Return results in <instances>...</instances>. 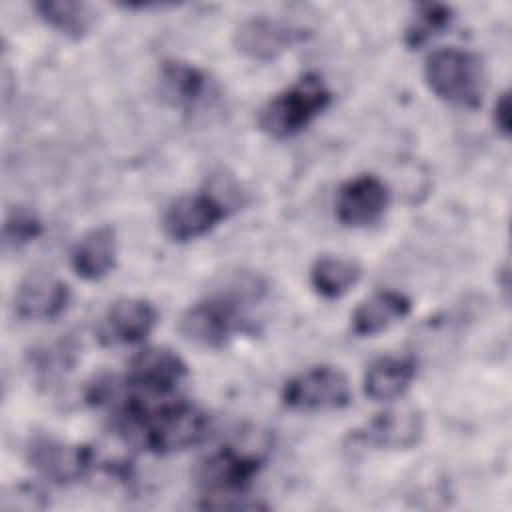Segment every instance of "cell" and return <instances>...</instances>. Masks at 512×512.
I'll return each mask as SVG.
<instances>
[{
    "instance_id": "obj_23",
    "label": "cell",
    "mask_w": 512,
    "mask_h": 512,
    "mask_svg": "<svg viewBox=\"0 0 512 512\" xmlns=\"http://www.w3.org/2000/svg\"><path fill=\"white\" fill-rule=\"evenodd\" d=\"M48 500L46 494L28 482H20L10 486L4 496L0 498V508L2 510H38L46 508Z\"/></svg>"
},
{
    "instance_id": "obj_18",
    "label": "cell",
    "mask_w": 512,
    "mask_h": 512,
    "mask_svg": "<svg viewBox=\"0 0 512 512\" xmlns=\"http://www.w3.org/2000/svg\"><path fill=\"white\" fill-rule=\"evenodd\" d=\"M416 376V360L410 356H382L364 374V394L374 402L400 398Z\"/></svg>"
},
{
    "instance_id": "obj_19",
    "label": "cell",
    "mask_w": 512,
    "mask_h": 512,
    "mask_svg": "<svg viewBox=\"0 0 512 512\" xmlns=\"http://www.w3.org/2000/svg\"><path fill=\"white\" fill-rule=\"evenodd\" d=\"M36 14L56 32L70 40H82L96 22L94 10L86 2L76 0H40L34 2Z\"/></svg>"
},
{
    "instance_id": "obj_4",
    "label": "cell",
    "mask_w": 512,
    "mask_h": 512,
    "mask_svg": "<svg viewBox=\"0 0 512 512\" xmlns=\"http://www.w3.org/2000/svg\"><path fill=\"white\" fill-rule=\"evenodd\" d=\"M424 82L442 102L474 110L486 92V68L470 50L438 48L424 62Z\"/></svg>"
},
{
    "instance_id": "obj_22",
    "label": "cell",
    "mask_w": 512,
    "mask_h": 512,
    "mask_svg": "<svg viewBox=\"0 0 512 512\" xmlns=\"http://www.w3.org/2000/svg\"><path fill=\"white\" fill-rule=\"evenodd\" d=\"M4 244L12 248H22L34 242L42 234V220L30 208L16 206L4 218Z\"/></svg>"
},
{
    "instance_id": "obj_7",
    "label": "cell",
    "mask_w": 512,
    "mask_h": 512,
    "mask_svg": "<svg viewBox=\"0 0 512 512\" xmlns=\"http://www.w3.org/2000/svg\"><path fill=\"white\" fill-rule=\"evenodd\" d=\"M310 30L268 16H254L242 20L232 36L234 48L256 62H270L284 52L306 42Z\"/></svg>"
},
{
    "instance_id": "obj_9",
    "label": "cell",
    "mask_w": 512,
    "mask_h": 512,
    "mask_svg": "<svg viewBox=\"0 0 512 512\" xmlns=\"http://www.w3.org/2000/svg\"><path fill=\"white\" fill-rule=\"evenodd\" d=\"M186 362L170 348H144L128 364L124 390L144 396L176 394L178 384L186 378Z\"/></svg>"
},
{
    "instance_id": "obj_12",
    "label": "cell",
    "mask_w": 512,
    "mask_h": 512,
    "mask_svg": "<svg viewBox=\"0 0 512 512\" xmlns=\"http://www.w3.org/2000/svg\"><path fill=\"white\" fill-rule=\"evenodd\" d=\"M158 312L150 300L120 298L104 312L96 326V338L102 346H120L142 342L154 330Z\"/></svg>"
},
{
    "instance_id": "obj_21",
    "label": "cell",
    "mask_w": 512,
    "mask_h": 512,
    "mask_svg": "<svg viewBox=\"0 0 512 512\" xmlns=\"http://www.w3.org/2000/svg\"><path fill=\"white\" fill-rule=\"evenodd\" d=\"M452 20H454V10L448 4H440V2L418 4L404 28V44L410 50H418L424 44H428L432 38L446 32Z\"/></svg>"
},
{
    "instance_id": "obj_8",
    "label": "cell",
    "mask_w": 512,
    "mask_h": 512,
    "mask_svg": "<svg viewBox=\"0 0 512 512\" xmlns=\"http://www.w3.org/2000/svg\"><path fill=\"white\" fill-rule=\"evenodd\" d=\"M228 212V204L214 192L186 194L166 208L162 230L172 242H190L214 230Z\"/></svg>"
},
{
    "instance_id": "obj_3",
    "label": "cell",
    "mask_w": 512,
    "mask_h": 512,
    "mask_svg": "<svg viewBox=\"0 0 512 512\" xmlns=\"http://www.w3.org/2000/svg\"><path fill=\"white\" fill-rule=\"evenodd\" d=\"M262 286L256 278H250L248 284H242L240 290H224L210 294L192 306H188L180 320L178 332L184 340L202 346V348H220L236 334L246 328L244 300L254 298Z\"/></svg>"
},
{
    "instance_id": "obj_6",
    "label": "cell",
    "mask_w": 512,
    "mask_h": 512,
    "mask_svg": "<svg viewBox=\"0 0 512 512\" xmlns=\"http://www.w3.org/2000/svg\"><path fill=\"white\" fill-rule=\"evenodd\" d=\"M280 400L294 412L340 410L352 400L350 380L340 368L312 366L284 382Z\"/></svg>"
},
{
    "instance_id": "obj_5",
    "label": "cell",
    "mask_w": 512,
    "mask_h": 512,
    "mask_svg": "<svg viewBox=\"0 0 512 512\" xmlns=\"http://www.w3.org/2000/svg\"><path fill=\"white\" fill-rule=\"evenodd\" d=\"M330 100L332 92L324 78L316 72H306L258 110V128L276 140L290 138L320 116Z\"/></svg>"
},
{
    "instance_id": "obj_13",
    "label": "cell",
    "mask_w": 512,
    "mask_h": 512,
    "mask_svg": "<svg viewBox=\"0 0 512 512\" xmlns=\"http://www.w3.org/2000/svg\"><path fill=\"white\" fill-rule=\"evenodd\" d=\"M424 436V416L412 406L390 408L372 418L354 438L378 450H406Z\"/></svg>"
},
{
    "instance_id": "obj_24",
    "label": "cell",
    "mask_w": 512,
    "mask_h": 512,
    "mask_svg": "<svg viewBox=\"0 0 512 512\" xmlns=\"http://www.w3.org/2000/svg\"><path fill=\"white\" fill-rule=\"evenodd\" d=\"M492 120H494V126L496 130L500 132L502 138H508L510 136V124H512V114H510V94L508 90H504L496 104H494V112H492Z\"/></svg>"
},
{
    "instance_id": "obj_16",
    "label": "cell",
    "mask_w": 512,
    "mask_h": 512,
    "mask_svg": "<svg viewBox=\"0 0 512 512\" xmlns=\"http://www.w3.org/2000/svg\"><path fill=\"white\" fill-rule=\"evenodd\" d=\"M160 90L172 106L194 110L210 94V76L190 62L164 60L160 66Z\"/></svg>"
},
{
    "instance_id": "obj_10",
    "label": "cell",
    "mask_w": 512,
    "mask_h": 512,
    "mask_svg": "<svg viewBox=\"0 0 512 512\" xmlns=\"http://www.w3.org/2000/svg\"><path fill=\"white\" fill-rule=\"evenodd\" d=\"M28 464L54 484H72L88 476L94 466V450L86 444H70L50 436H36L26 448Z\"/></svg>"
},
{
    "instance_id": "obj_2",
    "label": "cell",
    "mask_w": 512,
    "mask_h": 512,
    "mask_svg": "<svg viewBox=\"0 0 512 512\" xmlns=\"http://www.w3.org/2000/svg\"><path fill=\"white\" fill-rule=\"evenodd\" d=\"M268 458V442L262 434L236 438L206 456L198 466L202 508H258L244 502L248 488Z\"/></svg>"
},
{
    "instance_id": "obj_20",
    "label": "cell",
    "mask_w": 512,
    "mask_h": 512,
    "mask_svg": "<svg viewBox=\"0 0 512 512\" xmlns=\"http://www.w3.org/2000/svg\"><path fill=\"white\" fill-rule=\"evenodd\" d=\"M360 276V266L354 260L340 256H322L310 268L312 288L328 300L344 296L350 288L358 284Z\"/></svg>"
},
{
    "instance_id": "obj_1",
    "label": "cell",
    "mask_w": 512,
    "mask_h": 512,
    "mask_svg": "<svg viewBox=\"0 0 512 512\" xmlns=\"http://www.w3.org/2000/svg\"><path fill=\"white\" fill-rule=\"evenodd\" d=\"M122 402L118 426L130 442L152 454H172L196 446L208 434V414L176 394L144 396L116 386Z\"/></svg>"
},
{
    "instance_id": "obj_15",
    "label": "cell",
    "mask_w": 512,
    "mask_h": 512,
    "mask_svg": "<svg viewBox=\"0 0 512 512\" xmlns=\"http://www.w3.org/2000/svg\"><path fill=\"white\" fill-rule=\"evenodd\" d=\"M412 310L408 296L396 290H378L364 298L352 312V332L356 336H376L386 332Z\"/></svg>"
},
{
    "instance_id": "obj_14",
    "label": "cell",
    "mask_w": 512,
    "mask_h": 512,
    "mask_svg": "<svg viewBox=\"0 0 512 512\" xmlns=\"http://www.w3.org/2000/svg\"><path fill=\"white\" fill-rule=\"evenodd\" d=\"M70 302L68 286L52 274L32 272L14 294V312L20 320H56Z\"/></svg>"
},
{
    "instance_id": "obj_11",
    "label": "cell",
    "mask_w": 512,
    "mask_h": 512,
    "mask_svg": "<svg viewBox=\"0 0 512 512\" xmlns=\"http://www.w3.org/2000/svg\"><path fill=\"white\" fill-rule=\"evenodd\" d=\"M390 202V190L374 174H362L338 188L336 218L348 228H366L378 222Z\"/></svg>"
},
{
    "instance_id": "obj_17",
    "label": "cell",
    "mask_w": 512,
    "mask_h": 512,
    "mask_svg": "<svg viewBox=\"0 0 512 512\" xmlns=\"http://www.w3.org/2000/svg\"><path fill=\"white\" fill-rule=\"evenodd\" d=\"M116 250V232L110 226L92 228L74 244L70 252L72 270L82 280H100L114 268Z\"/></svg>"
}]
</instances>
